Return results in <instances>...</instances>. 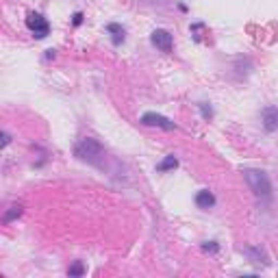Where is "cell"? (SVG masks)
Instances as JSON below:
<instances>
[{
  "instance_id": "cell-2",
  "label": "cell",
  "mask_w": 278,
  "mask_h": 278,
  "mask_svg": "<svg viewBox=\"0 0 278 278\" xmlns=\"http://www.w3.org/2000/svg\"><path fill=\"white\" fill-rule=\"evenodd\" d=\"M244 176L250 185V189L254 191L259 198H270L272 196V185H270V178H267L265 172L261 170H244Z\"/></svg>"
},
{
  "instance_id": "cell-5",
  "label": "cell",
  "mask_w": 278,
  "mask_h": 278,
  "mask_svg": "<svg viewBox=\"0 0 278 278\" xmlns=\"http://www.w3.org/2000/svg\"><path fill=\"white\" fill-rule=\"evenodd\" d=\"M261 120H263V128L267 133L278 130V107H265L261 113Z\"/></svg>"
},
{
  "instance_id": "cell-10",
  "label": "cell",
  "mask_w": 278,
  "mask_h": 278,
  "mask_svg": "<svg viewBox=\"0 0 278 278\" xmlns=\"http://www.w3.org/2000/svg\"><path fill=\"white\" fill-rule=\"evenodd\" d=\"M244 252H246V254L248 256H252V259H254V261H263V263H267V256H265V252H263L261 250V248H244Z\"/></svg>"
},
{
  "instance_id": "cell-15",
  "label": "cell",
  "mask_w": 278,
  "mask_h": 278,
  "mask_svg": "<svg viewBox=\"0 0 278 278\" xmlns=\"http://www.w3.org/2000/svg\"><path fill=\"white\" fill-rule=\"evenodd\" d=\"M72 22H74V26H78V24H83V13H74V20H72Z\"/></svg>"
},
{
  "instance_id": "cell-1",
  "label": "cell",
  "mask_w": 278,
  "mask_h": 278,
  "mask_svg": "<svg viewBox=\"0 0 278 278\" xmlns=\"http://www.w3.org/2000/svg\"><path fill=\"white\" fill-rule=\"evenodd\" d=\"M74 154H76L80 161H85V163L100 165V161L104 159V148L100 146V141H96L94 137H85L76 144Z\"/></svg>"
},
{
  "instance_id": "cell-7",
  "label": "cell",
  "mask_w": 278,
  "mask_h": 278,
  "mask_svg": "<svg viewBox=\"0 0 278 278\" xmlns=\"http://www.w3.org/2000/svg\"><path fill=\"white\" fill-rule=\"evenodd\" d=\"M196 204H198L200 209H204V211L213 209V206H215V196L211 194L209 189H202V191L196 194Z\"/></svg>"
},
{
  "instance_id": "cell-16",
  "label": "cell",
  "mask_w": 278,
  "mask_h": 278,
  "mask_svg": "<svg viewBox=\"0 0 278 278\" xmlns=\"http://www.w3.org/2000/svg\"><path fill=\"white\" fill-rule=\"evenodd\" d=\"M7 144H9V135L4 133V135H2V146H7Z\"/></svg>"
},
{
  "instance_id": "cell-13",
  "label": "cell",
  "mask_w": 278,
  "mask_h": 278,
  "mask_svg": "<svg viewBox=\"0 0 278 278\" xmlns=\"http://www.w3.org/2000/svg\"><path fill=\"white\" fill-rule=\"evenodd\" d=\"M198 107H200V111H202V118H206V120H209L211 115H213V109H211V107H206L204 102H202V104H198Z\"/></svg>"
},
{
  "instance_id": "cell-6",
  "label": "cell",
  "mask_w": 278,
  "mask_h": 278,
  "mask_svg": "<svg viewBox=\"0 0 278 278\" xmlns=\"http://www.w3.org/2000/svg\"><path fill=\"white\" fill-rule=\"evenodd\" d=\"M141 124H146V126H159V128H165V130L174 128V122H170L168 118H163V115H156V113H146L144 118H141Z\"/></svg>"
},
{
  "instance_id": "cell-4",
  "label": "cell",
  "mask_w": 278,
  "mask_h": 278,
  "mask_svg": "<svg viewBox=\"0 0 278 278\" xmlns=\"http://www.w3.org/2000/svg\"><path fill=\"white\" fill-rule=\"evenodd\" d=\"M150 42H152L159 50H163V52H170L172 50V35H170V31H165V28H156V31H152Z\"/></svg>"
},
{
  "instance_id": "cell-12",
  "label": "cell",
  "mask_w": 278,
  "mask_h": 278,
  "mask_svg": "<svg viewBox=\"0 0 278 278\" xmlns=\"http://www.w3.org/2000/svg\"><path fill=\"white\" fill-rule=\"evenodd\" d=\"M20 213H22V206H20V204L11 206V211H7V215H4V222H11L13 217H16V215H20Z\"/></svg>"
},
{
  "instance_id": "cell-14",
  "label": "cell",
  "mask_w": 278,
  "mask_h": 278,
  "mask_svg": "<svg viewBox=\"0 0 278 278\" xmlns=\"http://www.w3.org/2000/svg\"><path fill=\"white\" fill-rule=\"evenodd\" d=\"M202 248H204L206 252H217V244H215V241H206Z\"/></svg>"
},
{
  "instance_id": "cell-9",
  "label": "cell",
  "mask_w": 278,
  "mask_h": 278,
  "mask_svg": "<svg viewBox=\"0 0 278 278\" xmlns=\"http://www.w3.org/2000/svg\"><path fill=\"white\" fill-rule=\"evenodd\" d=\"M176 165H178V159H176L174 154H170V156H165V159L161 161L159 165H156V170H159V172H165V170H174Z\"/></svg>"
},
{
  "instance_id": "cell-11",
  "label": "cell",
  "mask_w": 278,
  "mask_h": 278,
  "mask_svg": "<svg viewBox=\"0 0 278 278\" xmlns=\"http://www.w3.org/2000/svg\"><path fill=\"white\" fill-rule=\"evenodd\" d=\"M83 274H85V265H83L80 261H76V263H74V265L68 270V276H83Z\"/></svg>"
},
{
  "instance_id": "cell-3",
  "label": "cell",
  "mask_w": 278,
  "mask_h": 278,
  "mask_svg": "<svg viewBox=\"0 0 278 278\" xmlns=\"http://www.w3.org/2000/svg\"><path fill=\"white\" fill-rule=\"evenodd\" d=\"M26 26H28V31L33 33L35 39H44L50 33V24L46 22V18H44L42 13H35V11H31L26 16Z\"/></svg>"
},
{
  "instance_id": "cell-8",
  "label": "cell",
  "mask_w": 278,
  "mask_h": 278,
  "mask_svg": "<svg viewBox=\"0 0 278 278\" xmlns=\"http://www.w3.org/2000/svg\"><path fill=\"white\" fill-rule=\"evenodd\" d=\"M107 33H111V42H113V46H120V44L124 42V26H120V24H107Z\"/></svg>"
}]
</instances>
